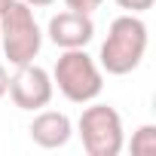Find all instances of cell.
Here are the masks:
<instances>
[{
    "label": "cell",
    "instance_id": "cell-1",
    "mask_svg": "<svg viewBox=\"0 0 156 156\" xmlns=\"http://www.w3.org/2000/svg\"><path fill=\"white\" fill-rule=\"evenodd\" d=\"M144 52H147V25L141 16L126 12L110 22L98 52V67L110 76H126L144 61Z\"/></svg>",
    "mask_w": 156,
    "mask_h": 156
},
{
    "label": "cell",
    "instance_id": "cell-2",
    "mask_svg": "<svg viewBox=\"0 0 156 156\" xmlns=\"http://www.w3.org/2000/svg\"><path fill=\"white\" fill-rule=\"evenodd\" d=\"M52 86L73 104H89L104 89V70L86 49H61L52 67Z\"/></svg>",
    "mask_w": 156,
    "mask_h": 156
},
{
    "label": "cell",
    "instance_id": "cell-3",
    "mask_svg": "<svg viewBox=\"0 0 156 156\" xmlns=\"http://www.w3.org/2000/svg\"><path fill=\"white\" fill-rule=\"evenodd\" d=\"M0 46L12 67L31 64L40 55L43 46V31L34 19V9L22 0H12L9 9L0 16Z\"/></svg>",
    "mask_w": 156,
    "mask_h": 156
},
{
    "label": "cell",
    "instance_id": "cell-4",
    "mask_svg": "<svg viewBox=\"0 0 156 156\" xmlns=\"http://www.w3.org/2000/svg\"><path fill=\"white\" fill-rule=\"evenodd\" d=\"M76 135L83 141V150L89 156H119L126 147L122 116L110 104H92L83 107L76 119Z\"/></svg>",
    "mask_w": 156,
    "mask_h": 156
},
{
    "label": "cell",
    "instance_id": "cell-5",
    "mask_svg": "<svg viewBox=\"0 0 156 156\" xmlns=\"http://www.w3.org/2000/svg\"><path fill=\"white\" fill-rule=\"evenodd\" d=\"M9 98L19 110H43L49 107L55 86H52V73L43 70L40 64H22L16 67V76H9Z\"/></svg>",
    "mask_w": 156,
    "mask_h": 156
},
{
    "label": "cell",
    "instance_id": "cell-6",
    "mask_svg": "<svg viewBox=\"0 0 156 156\" xmlns=\"http://www.w3.org/2000/svg\"><path fill=\"white\" fill-rule=\"evenodd\" d=\"M46 34H49V40L58 49H86L92 43V37H95V22L86 12L64 9V12H58V16L49 19Z\"/></svg>",
    "mask_w": 156,
    "mask_h": 156
},
{
    "label": "cell",
    "instance_id": "cell-7",
    "mask_svg": "<svg viewBox=\"0 0 156 156\" xmlns=\"http://www.w3.org/2000/svg\"><path fill=\"white\" fill-rule=\"evenodd\" d=\"M28 132H31V141H34L37 147H43V150H58V147H64V144L70 141L73 122H70V116L61 113V110H40V113L34 116V122L28 126Z\"/></svg>",
    "mask_w": 156,
    "mask_h": 156
},
{
    "label": "cell",
    "instance_id": "cell-8",
    "mask_svg": "<svg viewBox=\"0 0 156 156\" xmlns=\"http://www.w3.org/2000/svg\"><path fill=\"white\" fill-rule=\"evenodd\" d=\"M129 150H132L135 156H153V153H156V126H153V122L141 126V129L132 135Z\"/></svg>",
    "mask_w": 156,
    "mask_h": 156
},
{
    "label": "cell",
    "instance_id": "cell-9",
    "mask_svg": "<svg viewBox=\"0 0 156 156\" xmlns=\"http://www.w3.org/2000/svg\"><path fill=\"white\" fill-rule=\"evenodd\" d=\"M101 3H104V0H64L67 9H73V12H86V16H92L95 9H101Z\"/></svg>",
    "mask_w": 156,
    "mask_h": 156
},
{
    "label": "cell",
    "instance_id": "cell-10",
    "mask_svg": "<svg viewBox=\"0 0 156 156\" xmlns=\"http://www.w3.org/2000/svg\"><path fill=\"white\" fill-rule=\"evenodd\" d=\"M153 3H156V0H116V6H119V9H126V12H135V16L147 12Z\"/></svg>",
    "mask_w": 156,
    "mask_h": 156
},
{
    "label": "cell",
    "instance_id": "cell-11",
    "mask_svg": "<svg viewBox=\"0 0 156 156\" xmlns=\"http://www.w3.org/2000/svg\"><path fill=\"white\" fill-rule=\"evenodd\" d=\"M6 89H9V73H6V67L0 64V98L6 95Z\"/></svg>",
    "mask_w": 156,
    "mask_h": 156
},
{
    "label": "cell",
    "instance_id": "cell-12",
    "mask_svg": "<svg viewBox=\"0 0 156 156\" xmlns=\"http://www.w3.org/2000/svg\"><path fill=\"white\" fill-rule=\"evenodd\" d=\"M22 3H28L31 9H43V6H52L55 0H22Z\"/></svg>",
    "mask_w": 156,
    "mask_h": 156
},
{
    "label": "cell",
    "instance_id": "cell-13",
    "mask_svg": "<svg viewBox=\"0 0 156 156\" xmlns=\"http://www.w3.org/2000/svg\"><path fill=\"white\" fill-rule=\"evenodd\" d=\"M9 3H12V0H0V16H3V12L9 9Z\"/></svg>",
    "mask_w": 156,
    "mask_h": 156
}]
</instances>
